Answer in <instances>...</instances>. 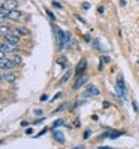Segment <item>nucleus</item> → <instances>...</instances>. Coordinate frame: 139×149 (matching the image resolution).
Returning <instances> with one entry per match:
<instances>
[{
    "mask_svg": "<svg viewBox=\"0 0 139 149\" xmlns=\"http://www.w3.org/2000/svg\"><path fill=\"white\" fill-rule=\"evenodd\" d=\"M17 66V63H14L11 58H0V67L2 70H11Z\"/></svg>",
    "mask_w": 139,
    "mask_h": 149,
    "instance_id": "1",
    "label": "nucleus"
},
{
    "mask_svg": "<svg viewBox=\"0 0 139 149\" xmlns=\"http://www.w3.org/2000/svg\"><path fill=\"white\" fill-rule=\"evenodd\" d=\"M17 48H18L17 43H12V42H8V40H5L2 43V51H5V52H15Z\"/></svg>",
    "mask_w": 139,
    "mask_h": 149,
    "instance_id": "2",
    "label": "nucleus"
},
{
    "mask_svg": "<svg viewBox=\"0 0 139 149\" xmlns=\"http://www.w3.org/2000/svg\"><path fill=\"white\" fill-rule=\"evenodd\" d=\"M17 6H18V2H17V0H5V2L2 3V8L6 9V10L17 9Z\"/></svg>",
    "mask_w": 139,
    "mask_h": 149,
    "instance_id": "3",
    "label": "nucleus"
},
{
    "mask_svg": "<svg viewBox=\"0 0 139 149\" xmlns=\"http://www.w3.org/2000/svg\"><path fill=\"white\" fill-rule=\"evenodd\" d=\"M85 69H87V60L85 58H82L79 63L77 64V69H75V72H77V74L79 76V74H82L84 72H85Z\"/></svg>",
    "mask_w": 139,
    "mask_h": 149,
    "instance_id": "4",
    "label": "nucleus"
},
{
    "mask_svg": "<svg viewBox=\"0 0 139 149\" xmlns=\"http://www.w3.org/2000/svg\"><path fill=\"white\" fill-rule=\"evenodd\" d=\"M72 73H73V72H72V69H67V70L65 72V74H63V76L60 78L58 84H60V85H63V84H66V82H67V81L70 79V76H72Z\"/></svg>",
    "mask_w": 139,
    "mask_h": 149,
    "instance_id": "5",
    "label": "nucleus"
},
{
    "mask_svg": "<svg viewBox=\"0 0 139 149\" xmlns=\"http://www.w3.org/2000/svg\"><path fill=\"white\" fill-rule=\"evenodd\" d=\"M85 94H87V95H99L97 86H94V85H88V86H87V90H85Z\"/></svg>",
    "mask_w": 139,
    "mask_h": 149,
    "instance_id": "6",
    "label": "nucleus"
},
{
    "mask_svg": "<svg viewBox=\"0 0 139 149\" xmlns=\"http://www.w3.org/2000/svg\"><path fill=\"white\" fill-rule=\"evenodd\" d=\"M69 43H70V33H65V37H63V43H61V48L60 49L69 48Z\"/></svg>",
    "mask_w": 139,
    "mask_h": 149,
    "instance_id": "7",
    "label": "nucleus"
},
{
    "mask_svg": "<svg viewBox=\"0 0 139 149\" xmlns=\"http://www.w3.org/2000/svg\"><path fill=\"white\" fill-rule=\"evenodd\" d=\"M54 137H55V140H57L58 143H65V142H66L65 134H63L61 131H58V130H54Z\"/></svg>",
    "mask_w": 139,
    "mask_h": 149,
    "instance_id": "8",
    "label": "nucleus"
},
{
    "mask_svg": "<svg viewBox=\"0 0 139 149\" xmlns=\"http://www.w3.org/2000/svg\"><path fill=\"white\" fill-rule=\"evenodd\" d=\"M5 39H6L8 42H12V43H18L20 37H18V36H15L14 33H11V31H9V33H8V34L5 36Z\"/></svg>",
    "mask_w": 139,
    "mask_h": 149,
    "instance_id": "9",
    "label": "nucleus"
},
{
    "mask_svg": "<svg viewBox=\"0 0 139 149\" xmlns=\"http://www.w3.org/2000/svg\"><path fill=\"white\" fill-rule=\"evenodd\" d=\"M20 17H21V12L17 10V9L9 10V14H8V18H9V19H18Z\"/></svg>",
    "mask_w": 139,
    "mask_h": 149,
    "instance_id": "10",
    "label": "nucleus"
},
{
    "mask_svg": "<svg viewBox=\"0 0 139 149\" xmlns=\"http://www.w3.org/2000/svg\"><path fill=\"white\" fill-rule=\"evenodd\" d=\"M87 79H88V78H87V76H84V74H82L81 78H78V79H77V82H75V85H73V88L77 90V88H79V86H82V85H84V84L87 82Z\"/></svg>",
    "mask_w": 139,
    "mask_h": 149,
    "instance_id": "11",
    "label": "nucleus"
},
{
    "mask_svg": "<svg viewBox=\"0 0 139 149\" xmlns=\"http://www.w3.org/2000/svg\"><path fill=\"white\" fill-rule=\"evenodd\" d=\"M3 78H5L6 82H11V84H12V82H15V81H17V74H14V73H8V74H5Z\"/></svg>",
    "mask_w": 139,
    "mask_h": 149,
    "instance_id": "12",
    "label": "nucleus"
},
{
    "mask_svg": "<svg viewBox=\"0 0 139 149\" xmlns=\"http://www.w3.org/2000/svg\"><path fill=\"white\" fill-rule=\"evenodd\" d=\"M8 58H11L14 63H17V64H20L21 63V57L20 55H12V57H8Z\"/></svg>",
    "mask_w": 139,
    "mask_h": 149,
    "instance_id": "13",
    "label": "nucleus"
},
{
    "mask_svg": "<svg viewBox=\"0 0 139 149\" xmlns=\"http://www.w3.org/2000/svg\"><path fill=\"white\" fill-rule=\"evenodd\" d=\"M67 107V104H65V103H63V104H60V107H57L54 112H53V113H58V112H61V110H65Z\"/></svg>",
    "mask_w": 139,
    "mask_h": 149,
    "instance_id": "14",
    "label": "nucleus"
},
{
    "mask_svg": "<svg viewBox=\"0 0 139 149\" xmlns=\"http://www.w3.org/2000/svg\"><path fill=\"white\" fill-rule=\"evenodd\" d=\"M11 33H14L15 36H21V33H22V30H20V29H11Z\"/></svg>",
    "mask_w": 139,
    "mask_h": 149,
    "instance_id": "15",
    "label": "nucleus"
},
{
    "mask_svg": "<svg viewBox=\"0 0 139 149\" xmlns=\"http://www.w3.org/2000/svg\"><path fill=\"white\" fill-rule=\"evenodd\" d=\"M60 125H63V119H57V121H54V124H53L54 128H57V127H60Z\"/></svg>",
    "mask_w": 139,
    "mask_h": 149,
    "instance_id": "16",
    "label": "nucleus"
},
{
    "mask_svg": "<svg viewBox=\"0 0 139 149\" xmlns=\"http://www.w3.org/2000/svg\"><path fill=\"white\" fill-rule=\"evenodd\" d=\"M8 33H9V30H6V27H5V26H2V36L5 37Z\"/></svg>",
    "mask_w": 139,
    "mask_h": 149,
    "instance_id": "17",
    "label": "nucleus"
},
{
    "mask_svg": "<svg viewBox=\"0 0 139 149\" xmlns=\"http://www.w3.org/2000/svg\"><path fill=\"white\" fill-rule=\"evenodd\" d=\"M53 6H54V8H57V9H61V5H60L58 2H55V0L53 2Z\"/></svg>",
    "mask_w": 139,
    "mask_h": 149,
    "instance_id": "18",
    "label": "nucleus"
},
{
    "mask_svg": "<svg viewBox=\"0 0 139 149\" xmlns=\"http://www.w3.org/2000/svg\"><path fill=\"white\" fill-rule=\"evenodd\" d=\"M46 14H48V17H49V18H51L53 21H55V17H54V15L51 14V10H46Z\"/></svg>",
    "mask_w": 139,
    "mask_h": 149,
    "instance_id": "19",
    "label": "nucleus"
},
{
    "mask_svg": "<svg viewBox=\"0 0 139 149\" xmlns=\"http://www.w3.org/2000/svg\"><path fill=\"white\" fill-rule=\"evenodd\" d=\"M103 10H105V8H103V6H99V9H97L99 14H103Z\"/></svg>",
    "mask_w": 139,
    "mask_h": 149,
    "instance_id": "20",
    "label": "nucleus"
},
{
    "mask_svg": "<svg viewBox=\"0 0 139 149\" xmlns=\"http://www.w3.org/2000/svg\"><path fill=\"white\" fill-rule=\"evenodd\" d=\"M41 100H42V102H45V100H48V95H46V94H44V95H41Z\"/></svg>",
    "mask_w": 139,
    "mask_h": 149,
    "instance_id": "21",
    "label": "nucleus"
},
{
    "mask_svg": "<svg viewBox=\"0 0 139 149\" xmlns=\"http://www.w3.org/2000/svg\"><path fill=\"white\" fill-rule=\"evenodd\" d=\"M102 61L103 63H109V57H102Z\"/></svg>",
    "mask_w": 139,
    "mask_h": 149,
    "instance_id": "22",
    "label": "nucleus"
},
{
    "mask_svg": "<svg viewBox=\"0 0 139 149\" xmlns=\"http://www.w3.org/2000/svg\"><path fill=\"white\" fill-rule=\"evenodd\" d=\"M82 8L84 9H90V5H88V3H82Z\"/></svg>",
    "mask_w": 139,
    "mask_h": 149,
    "instance_id": "23",
    "label": "nucleus"
},
{
    "mask_svg": "<svg viewBox=\"0 0 139 149\" xmlns=\"http://www.w3.org/2000/svg\"><path fill=\"white\" fill-rule=\"evenodd\" d=\"M102 106H103L105 109H108V107H109V103H108V102H103V104H102Z\"/></svg>",
    "mask_w": 139,
    "mask_h": 149,
    "instance_id": "24",
    "label": "nucleus"
},
{
    "mask_svg": "<svg viewBox=\"0 0 139 149\" xmlns=\"http://www.w3.org/2000/svg\"><path fill=\"white\" fill-rule=\"evenodd\" d=\"M99 149H114V148H109V146H99Z\"/></svg>",
    "mask_w": 139,
    "mask_h": 149,
    "instance_id": "25",
    "label": "nucleus"
},
{
    "mask_svg": "<svg viewBox=\"0 0 139 149\" xmlns=\"http://www.w3.org/2000/svg\"><path fill=\"white\" fill-rule=\"evenodd\" d=\"M34 113H36V115H42V110L37 109V110H34Z\"/></svg>",
    "mask_w": 139,
    "mask_h": 149,
    "instance_id": "26",
    "label": "nucleus"
},
{
    "mask_svg": "<svg viewBox=\"0 0 139 149\" xmlns=\"http://www.w3.org/2000/svg\"><path fill=\"white\" fill-rule=\"evenodd\" d=\"M45 133H46V128H44V130H42L39 134H37V136H42V134H45Z\"/></svg>",
    "mask_w": 139,
    "mask_h": 149,
    "instance_id": "27",
    "label": "nucleus"
},
{
    "mask_svg": "<svg viewBox=\"0 0 139 149\" xmlns=\"http://www.w3.org/2000/svg\"><path fill=\"white\" fill-rule=\"evenodd\" d=\"M26 133H27V134H32V133H33V130H32V128H27V130H26Z\"/></svg>",
    "mask_w": 139,
    "mask_h": 149,
    "instance_id": "28",
    "label": "nucleus"
},
{
    "mask_svg": "<svg viewBox=\"0 0 139 149\" xmlns=\"http://www.w3.org/2000/svg\"><path fill=\"white\" fill-rule=\"evenodd\" d=\"M73 149H84V146H77V148H73Z\"/></svg>",
    "mask_w": 139,
    "mask_h": 149,
    "instance_id": "29",
    "label": "nucleus"
}]
</instances>
